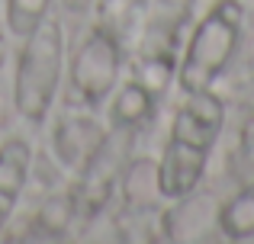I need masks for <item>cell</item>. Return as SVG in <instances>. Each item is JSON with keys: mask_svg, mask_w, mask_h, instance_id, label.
Segmentation results:
<instances>
[{"mask_svg": "<svg viewBox=\"0 0 254 244\" xmlns=\"http://www.w3.org/2000/svg\"><path fill=\"white\" fill-rule=\"evenodd\" d=\"M225 125V103L212 90L184 94L177 113L171 119V132L164 142L161 161L155 167L158 196L168 202H180L199 187L206 177L212 148Z\"/></svg>", "mask_w": 254, "mask_h": 244, "instance_id": "6da1fadb", "label": "cell"}, {"mask_svg": "<svg viewBox=\"0 0 254 244\" xmlns=\"http://www.w3.org/2000/svg\"><path fill=\"white\" fill-rule=\"evenodd\" d=\"M64 26L55 13H49L36 29L23 36L13 71V106L29 125H42L49 119L64 81Z\"/></svg>", "mask_w": 254, "mask_h": 244, "instance_id": "7a4b0ae2", "label": "cell"}, {"mask_svg": "<svg viewBox=\"0 0 254 244\" xmlns=\"http://www.w3.org/2000/svg\"><path fill=\"white\" fill-rule=\"evenodd\" d=\"M245 32V6L238 0H219L206 10V16L196 23V29L187 39L184 58L177 64V87L180 94L212 90L216 81L225 74L238 55Z\"/></svg>", "mask_w": 254, "mask_h": 244, "instance_id": "3957f363", "label": "cell"}, {"mask_svg": "<svg viewBox=\"0 0 254 244\" xmlns=\"http://www.w3.org/2000/svg\"><path fill=\"white\" fill-rule=\"evenodd\" d=\"M123 81V42L110 23L93 26L71 58L68 97L74 106L93 109L106 106L113 90Z\"/></svg>", "mask_w": 254, "mask_h": 244, "instance_id": "277c9868", "label": "cell"}, {"mask_svg": "<svg viewBox=\"0 0 254 244\" xmlns=\"http://www.w3.org/2000/svg\"><path fill=\"white\" fill-rule=\"evenodd\" d=\"M106 135L110 132L103 129L97 119H93V109H84V116H62L55 122V132H52V151H55L58 164L71 174H81L87 164L93 161L100 148H103Z\"/></svg>", "mask_w": 254, "mask_h": 244, "instance_id": "5b68a950", "label": "cell"}, {"mask_svg": "<svg viewBox=\"0 0 254 244\" xmlns=\"http://www.w3.org/2000/svg\"><path fill=\"white\" fill-rule=\"evenodd\" d=\"M32 174V145L23 135H10L0 142V232L13 219L26 183Z\"/></svg>", "mask_w": 254, "mask_h": 244, "instance_id": "8992f818", "label": "cell"}, {"mask_svg": "<svg viewBox=\"0 0 254 244\" xmlns=\"http://www.w3.org/2000/svg\"><path fill=\"white\" fill-rule=\"evenodd\" d=\"M161 94L151 90L145 81H138L135 74H129L126 81H119V87L113 90V97L106 100V116H110L113 132H135L138 125H145L155 113Z\"/></svg>", "mask_w": 254, "mask_h": 244, "instance_id": "52a82bcc", "label": "cell"}, {"mask_svg": "<svg viewBox=\"0 0 254 244\" xmlns=\"http://www.w3.org/2000/svg\"><path fill=\"white\" fill-rule=\"evenodd\" d=\"M219 232L232 241L254 238V183L242 187L219 212Z\"/></svg>", "mask_w": 254, "mask_h": 244, "instance_id": "ba28073f", "label": "cell"}, {"mask_svg": "<svg viewBox=\"0 0 254 244\" xmlns=\"http://www.w3.org/2000/svg\"><path fill=\"white\" fill-rule=\"evenodd\" d=\"M52 3L55 0H3V19L10 36L23 39L26 32H32L52 13Z\"/></svg>", "mask_w": 254, "mask_h": 244, "instance_id": "9c48e42d", "label": "cell"}, {"mask_svg": "<svg viewBox=\"0 0 254 244\" xmlns=\"http://www.w3.org/2000/svg\"><path fill=\"white\" fill-rule=\"evenodd\" d=\"M158 3V19H155V29H164L174 36V23L187 16L193 0H155Z\"/></svg>", "mask_w": 254, "mask_h": 244, "instance_id": "30bf717a", "label": "cell"}, {"mask_svg": "<svg viewBox=\"0 0 254 244\" xmlns=\"http://www.w3.org/2000/svg\"><path fill=\"white\" fill-rule=\"evenodd\" d=\"M245 157L254 164V119L248 122V129H245Z\"/></svg>", "mask_w": 254, "mask_h": 244, "instance_id": "8fae6325", "label": "cell"}, {"mask_svg": "<svg viewBox=\"0 0 254 244\" xmlns=\"http://www.w3.org/2000/svg\"><path fill=\"white\" fill-rule=\"evenodd\" d=\"M90 3H93V0H64V6H68V10H74V13H84Z\"/></svg>", "mask_w": 254, "mask_h": 244, "instance_id": "7c38bea8", "label": "cell"}]
</instances>
